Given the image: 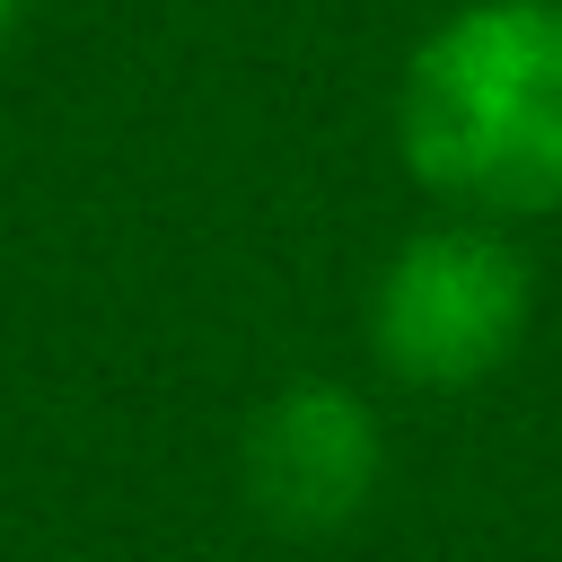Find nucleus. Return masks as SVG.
I'll use <instances>...</instances> for the list:
<instances>
[{"instance_id":"obj_1","label":"nucleus","mask_w":562,"mask_h":562,"mask_svg":"<svg viewBox=\"0 0 562 562\" xmlns=\"http://www.w3.org/2000/svg\"><path fill=\"white\" fill-rule=\"evenodd\" d=\"M395 158L465 220L562 211V0H457L395 70Z\"/></svg>"},{"instance_id":"obj_2","label":"nucleus","mask_w":562,"mask_h":562,"mask_svg":"<svg viewBox=\"0 0 562 562\" xmlns=\"http://www.w3.org/2000/svg\"><path fill=\"white\" fill-rule=\"evenodd\" d=\"M536 325V263L501 220L439 211L404 228L369 281V360L413 395L492 386Z\"/></svg>"},{"instance_id":"obj_3","label":"nucleus","mask_w":562,"mask_h":562,"mask_svg":"<svg viewBox=\"0 0 562 562\" xmlns=\"http://www.w3.org/2000/svg\"><path fill=\"white\" fill-rule=\"evenodd\" d=\"M386 474V430L369 413V395H351L342 378H290L281 395L255 404L246 448H237V483L246 509L272 536H334L378 501Z\"/></svg>"},{"instance_id":"obj_4","label":"nucleus","mask_w":562,"mask_h":562,"mask_svg":"<svg viewBox=\"0 0 562 562\" xmlns=\"http://www.w3.org/2000/svg\"><path fill=\"white\" fill-rule=\"evenodd\" d=\"M18 18H26V0H0V53H9V35H18Z\"/></svg>"}]
</instances>
